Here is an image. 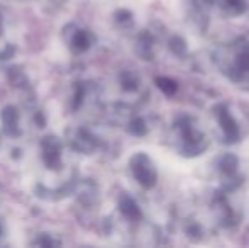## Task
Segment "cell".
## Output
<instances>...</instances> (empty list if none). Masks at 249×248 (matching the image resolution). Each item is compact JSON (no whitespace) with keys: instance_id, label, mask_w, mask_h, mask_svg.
I'll return each instance as SVG.
<instances>
[{"instance_id":"1","label":"cell","mask_w":249,"mask_h":248,"mask_svg":"<svg viewBox=\"0 0 249 248\" xmlns=\"http://www.w3.org/2000/svg\"><path fill=\"white\" fill-rule=\"evenodd\" d=\"M63 41H65L66 48H68L71 53L82 55L87 53L90 48L93 46V34L89 29L82 26H76V24H68L63 31Z\"/></svg>"},{"instance_id":"2","label":"cell","mask_w":249,"mask_h":248,"mask_svg":"<svg viewBox=\"0 0 249 248\" xmlns=\"http://www.w3.org/2000/svg\"><path fill=\"white\" fill-rule=\"evenodd\" d=\"M66 136H68V146L73 152L78 153H87L89 155L99 145L95 134L90 129H87L85 126H71L66 131Z\"/></svg>"},{"instance_id":"3","label":"cell","mask_w":249,"mask_h":248,"mask_svg":"<svg viewBox=\"0 0 249 248\" xmlns=\"http://www.w3.org/2000/svg\"><path fill=\"white\" fill-rule=\"evenodd\" d=\"M2 129L7 136H20L24 131V119L22 113L16 106H7L0 114Z\"/></svg>"},{"instance_id":"4","label":"cell","mask_w":249,"mask_h":248,"mask_svg":"<svg viewBox=\"0 0 249 248\" xmlns=\"http://www.w3.org/2000/svg\"><path fill=\"white\" fill-rule=\"evenodd\" d=\"M14 53H16V46L10 43L5 31H3V14L0 10V60H9Z\"/></svg>"},{"instance_id":"5","label":"cell","mask_w":249,"mask_h":248,"mask_svg":"<svg viewBox=\"0 0 249 248\" xmlns=\"http://www.w3.org/2000/svg\"><path fill=\"white\" fill-rule=\"evenodd\" d=\"M3 236H5V228H3V223L0 221V245L3 243Z\"/></svg>"}]
</instances>
